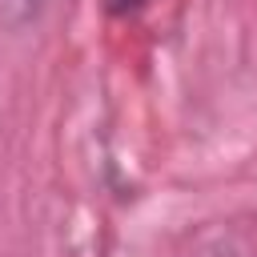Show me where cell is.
<instances>
[{"mask_svg":"<svg viewBox=\"0 0 257 257\" xmlns=\"http://www.w3.org/2000/svg\"><path fill=\"white\" fill-rule=\"evenodd\" d=\"M181 257H257V249L241 225H209L189 241Z\"/></svg>","mask_w":257,"mask_h":257,"instance_id":"1","label":"cell"},{"mask_svg":"<svg viewBox=\"0 0 257 257\" xmlns=\"http://www.w3.org/2000/svg\"><path fill=\"white\" fill-rule=\"evenodd\" d=\"M40 8H44V0H0V24L4 28H24L28 20H36Z\"/></svg>","mask_w":257,"mask_h":257,"instance_id":"2","label":"cell"}]
</instances>
